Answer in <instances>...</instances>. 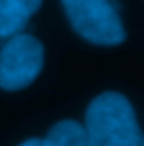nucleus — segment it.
I'll list each match as a JSON object with an SVG mask.
<instances>
[{
    "mask_svg": "<svg viewBox=\"0 0 144 146\" xmlns=\"http://www.w3.org/2000/svg\"><path fill=\"white\" fill-rule=\"evenodd\" d=\"M83 131L90 146H144L136 112L119 92H104L90 102Z\"/></svg>",
    "mask_w": 144,
    "mask_h": 146,
    "instance_id": "f257e3e1",
    "label": "nucleus"
},
{
    "mask_svg": "<svg viewBox=\"0 0 144 146\" xmlns=\"http://www.w3.org/2000/svg\"><path fill=\"white\" fill-rule=\"evenodd\" d=\"M71 27L90 42L114 46L126 39V29L110 0H61Z\"/></svg>",
    "mask_w": 144,
    "mask_h": 146,
    "instance_id": "f03ea898",
    "label": "nucleus"
},
{
    "mask_svg": "<svg viewBox=\"0 0 144 146\" xmlns=\"http://www.w3.org/2000/svg\"><path fill=\"white\" fill-rule=\"evenodd\" d=\"M44 48L31 34L9 37L0 49V88L20 90L31 85L42 70Z\"/></svg>",
    "mask_w": 144,
    "mask_h": 146,
    "instance_id": "7ed1b4c3",
    "label": "nucleus"
},
{
    "mask_svg": "<svg viewBox=\"0 0 144 146\" xmlns=\"http://www.w3.org/2000/svg\"><path fill=\"white\" fill-rule=\"evenodd\" d=\"M48 139L53 141L54 146H90L87 141L83 126L73 119H65L56 122L51 127Z\"/></svg>",
    "mask_w": 144,
    "mask_h": 146,
    "instance_id": "20e7f679",
    "label": "nucleus"
},
{
    "mask_svg": "<svg viewBox=\"0 0 144 146\" xmlns=\"http://www.w3.org/2000/svg\"><path fill=\"white\" fill-rule=\"evenodd\" d=\"M29 22V15L10 0H0V37L20 34Z\"/></svg>",
    "mask_w": 144,
    "mask_h": 146,
    "instance_id": "39448f33",
    "label": "nucleus"
},
{
    "mask_svg": "<svg viewBox=\"0 0 144 146\" xmlns=\"http://www.w3.org/2000/svg\"><path fill=\"white\" fill-rule=\"evenodd\" d=\"M10 2H14L19 9H22L29 17L39 10V7H41V3H42V0H10Z\"/></svg>",
    "mask_w": 144,
    "mask_h": 146,
    "instance_id": "423d86ee",
    "label": "nucleus"
},
{
    "mask_svg": "<svg viewBox=\"0 0 144 146\" xmlns=\"http://www.w3.org/2000/svg\"><path fill=\"white\" fill-rule=\"evenodd\" d=\"M20 146H54V143L49 141L48 138H32V139H27L26 143H22Z\"/></svg>",
    "mask_w": 144,
    "mask_h": 146,
    "instance_id": "0eeeda50",
    "label": "nucleus"
}]
</instances>
